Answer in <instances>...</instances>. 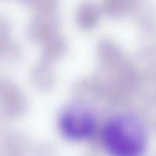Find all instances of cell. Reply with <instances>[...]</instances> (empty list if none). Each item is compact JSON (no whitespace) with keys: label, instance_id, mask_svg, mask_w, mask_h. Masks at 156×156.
Instances as JSON below:
<instances>
[{"label":"cell","instance_id":"cell-1","mask_svg":"<svg viewBox=\"0 0 156 156\" xmlns=\"http://www.w3.org/2000/svg\"><path fill=\"white\" fill-rule=\"evenodd\" d=\"M102 145L110 156H143L146 147V133L136 117L120 114L109 119L101 133Z\"/></svg>","mask_w":156,"mask_h":156},{"label":"cell","instance_id":"cell-2","mask_svg":"<svg viewBox=\"0 0 156 156\" xmlns=\"http://www.w3.org/2000/svg\"><path fill=\"white\" fill-rule=\"evenodd\" d=\"M59 127L62 135L73 141H84L94 135L97 121L94 113L86 105L70 104L59 117Z\"/></svg>","mask_w":156,"mask_h":156}]
</instances>
